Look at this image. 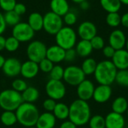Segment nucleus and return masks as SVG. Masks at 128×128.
<instances>
[{
  "mask_svg": "<svg viewBox=\"0 0 128 128\" xmlns=\"http://www.w3.org/2000/svg\"><path fill=\"white\" fill-rule=\"evenodd\" d=\"M69 120L76 126H83L91 118V108L86 101L74 100L69 106Z\"/></svg>",
  "mask_w": 128,
  "mask_h": 128,
  "instance_id": "1",
  "label": "nucleus"
},
{
  "mask_svg": "<svg viewBox=\"0 0 128 128\" xmlns=\"http://www.w3.org/2000/svg\"><path fill=\"white\" fill-rule=\"evenodd\" d=\"M17 122L26 127H34L40 115L38 108L33 103H22L15 111Z\"/></svg>",
  "mask_w": 128,
  "mask_h": 128,
  "instance_id": "2",
  "label": "nucleus"
},
{
  "mask_svg": "<svg viewBox=\"0 0 128 128\" xmlns=\"http://www.w3.org/2000/svg\"><path fill=\"white\" fill-rule=\"evenodd\" d=\"M118 69L110 60H102L98 63L94 73V78L99 84L111 85L116 80Z\"/></svg>",
  "mask_w": 128,
  "mask_h": 128,
  "instance_id": "3",
  "label": "nucleus"
},
{
  "mask_svg": "<svg viewBox=\"0 0 128 128\" xmlns=\"http://www.w3.org/2000/svg\"><path fill=\"white\" fill-rule=\"evenodd\" d=\"M22 103L21 94L13 89H7L0 93V107L4 111H16Z\"/></svg>",
  "mask_w": 128,
  "mask_h": 128,
  "instance_id": "4",
  "label": "nucleus"
},
{
  "mask_svg": "<svg viewBox=\"0 0 128 128\" xmlns=\"http://www.w3.org/2000/svg\"><path fill=\"white\" fill-rule=\"evenodd\" d=\"M76 33L73 28L63 26L56 35V45L65 51L71 49L76 43Z\"/></svg>",
  "mask_w": 128,
  "mask_h": 128,
  "instance_id": "5",
  "label": "nucleus"
},
{
  "mask_svg": "<svg viewBox=\"0 0 128 128\" xmlns=\"http://www.w3.org/2000/svg\"><path fill=\"white\" fill-rule=\"evenodd\" d=\"M47 48L44 43L40 41H33L29 43L26 49V54L28 60L39 63L46 58Z\"/></svg>",
  "mask_w": 128,
  "mask_h": 128,
  "instance_id": "6",
  "label": "nucleus"
},
{
  "mask_svg": "<svg viewBox=\"0 0 128 128\" xmlns=\"http://www.w3.org/2000/svg\"><path fill=\"white\" fill-rule=\"evenodd\" d=\"M63 27V19L62 17L49 11L44 15L43 29L50 35H56V33Z\"/></svg>",
  "mask_w": 128,
  "mask_h": 128,
  "instance_id": "7",
  "label": "nucleus"
},
{
  "mask_svg": "<svg viewBox=\"0 0 128 128\" xmlns=\"http://www.w3.org/2000/svg\"><path fill=\"white\" fill-rule=\"evenodd\" d=\"M64 81L70 86H78L86 79V75L81 67L77 66H69L64 69Z\"/></svg>",
  "mask_w": 128,
  "mask_h": 128,
  "instance_id": "8",
  "label": "nucleus"
},
{
  "mask_svg": "<svg viewBox=\"0 0 128 128\" xmlns=\"http://www.w3.org/2000/svg\"><path fill=\"white\" fill-rule=\"evenodd\" d=\"M34 31L26 22H20L12 29V36L20 42H26L33 38Z\"/></svg>",
  "mask_w": 128,
  "mask_h": 128,
  "instance_id": "9",
  "label": "nucleus"
},
{
  "mask_svg": "<svg viewBox=\"0 0 128 128\" xmlns=\"http://www.w3.org/2000/svg\"><path fill=\"white\" fill-rule=\"evenodd\" d=\"M45 91L48 97L54 100H62L66 94V88L62 81L50 79L46 84Z\"/></svg>",
  "mask_w": 128,
  "mask_h": 128,
  "instance_id": "10",
  "label": "nucleus"
},
{
  "mask_svg": "<svg viewBox=\"0 0 128 128\" xmlns=\"http://www.w3.org/2000/svg\"><path fill=\"white\" fill-rule=\"evenodd\" d=\"M94 85L92 81L88 79H85L77 86V96L80 100L88 101L93 97L94 91Z\"/></svg>",
  "mask_w": 128,
  "mask_h": 128,
  "instance_id": "11",
  "label": "nucleus"
},
{
  "mask_svg": "<svg viewBox=\"0 0 128 128\" xmlns=\"http://www.w3.org/2000/svg\"><path fill=\"white\" fill-rule=\"evenodd\" d=\"M21 66L22 64L19 60L14 57H10L5 60L2 69L5 75L8 77H15L20 74Z\"/></svg>",
  "mask_w": 128,
  "mask_h": 128,
  "instance_id": "12",
  "label": "nucleus"
},
{
  "mask_svg": "<svg viewBox=\"0 0 128 128\" xmlns=\"http://www.w3.org/2000/svg\"><path fill=\"white\" fill-rule=\"evenodd\" d=\"M77 32L81 39L90 41L97 35V27L91 21H84L80 24Z\"/></svg>",
  "mask_w": 128,
  "mask_h": 128,
  "instance_id": "13",
  "label": "nucleus"
},
{
  "mask_svg": "<svg viewBox=\"0 0 128 128\" xmlns=\"http://www.w3.org/2000/svg\"><path fill=\"white\" fill-rule=\"evenodd\" d=\"M127 38L125 34L121 29L113 30L109 37V43L111 47H112L116 51L124 49L126 45Z\"/></svg>",
  "mask_w": 128,
  "mask_h": 128,
  "instance_id": "14",
  "label": "nucleus"
},
{
  "mask_svg": "<svg viewBox=\"0 0 128 128\" xmlns=\"http://www.w3.org/2000/svg\"><path fill=\"white\" fill-rule=\"evenodd\" d=\"M112 94V90L110 85L99 84L95 88L92 98L98 103H104L110 99Z\"/></svg>",
  "mask_w": 128,
  "mask_h": 128,
  "instance_id": "15",
  "label": "nucleus"
},
{
  "mask_svg": "<svg viewBox=\"0 0 128 128\" xmlns=\"http://www.w3.org/2000/svg\"><path fill=\"white\" fill-rule=\"evenodd\" d=\"M112 62L118 70L128 69V51L126 49L116 51Z\"/></svg>",
  "mask_w": 128,
  "mask_h": 128,
  "instance_id": "16",
  "label": "nucleus"
},
{
  "mask_svg": "<svg viewBox=\"0 0 128 128\" xmlns=\"http://www.w3.org/2000/svg\"><path fill=\"white\" fill-rule=\"evenodd\" d=\"M106 128H124L125 126V119L123 115L110 112L105 118Z\"/></svg>",
  "mask_w": 128,
  "mask_h": 128,
  "instance_id": "17",
  "label": "nucleus"
},
{
  "mask_svg": "<svg viewBox=\"0 0 128 128\" xmlns=\"http://www.w3.org/2000/svg\"><path fill=\"white\" fill-rule=\"evenodd\" d=\"M65 50L58 45H52L47 48L46 57L50 60L52 63H58L64 60Z\"/></svg>",
  "mask_w": 128,
  "mask_h": 128,
  "instance_id": "18",
  "label": "nucleus"
},
{
  "mask_svg": "<svg viewBox=\"0 0 128 128\" xmlns=\"http://www.w3.org/2000/svg\"><path fill=\"white\" fill-rule=\"evenodd\" d=\"M38 63L31 60H27L22 64L20 74L25 78H32L38 75Z\"/></svg>",
  "mask_w": 128,
  "mask_h": 128,
  "instance_id": "19",
  "label": "nucleus"
},
{
  "mask_svg": "<svg viewBox=\"0 0 128 128\" xmlns=\"http://www.w3.org/2000/svg\"><path fill=\"white\" fill-rule=\"evenodd\" d=\"M56 118L51 112H44L39 115L35 127L37 128H54Z\"/></svg>",
  "mask_w": 128,
  "mask_h": 128,
  "instance_id": "20",
  "label": "nucleus"
},
{
  "mask_svg": "<svg viewBox=\"0 0 128 128\" xmlns=\"http://www.w3.org/2000/svg\"><path fill=\"white\" fill-rule=\"evenodd\" d=\"M50 6L51 11L60 17L64 16L70 9L67 0H51Z\"/></svg>",
  "mask_w": 128,
  "mask_h": 128,
  "instance_id": "21",
  "label": "nucleus"
},
{
  "mask_svg": "<svg viewBox=\"0 0 128 128\" xmlns=\"http://www.w3.org/2000/svg\"><path fill=\"white\" fill-rule=\"evenodd\" d=\"M27 23L34 32H38L43 29L44 16L38 12H32L28 16Z\"/></svg>",
  "mask_w": 128,
  "mask_h": 128,
  "instance_id": "22",
  "label": "nucleus"
},
{
  "mask_svg": "<svg viewBox=\"0 0 128 128\" xmlns=\"http://www.w3.org/2000/svg\"><path fill=\"white\" fill-rule=\"evenodd\" d=\"M75 50H76L77 55H79L80 57H87L92 54L93 48H92L90 41L81 39L76 44Z\"/></svg>",
  "mask_w": 128,
  "mask_h": 128,
  "instance_id": "23",
  "label": "nucleus"
},
{
  "mask_svg": "<svg viewBox=\"0 0 128 128\" xmlns=\"http://www.w3.org/2000/svg\"><path fill=\"white\" fill-rule=\"evenodd\" d=\"M112 112L123 115L124 112H127L128 109V102L126 98L123 97H118L114 100L112 103Z\"/></svg>",
  "mask_w": 128,
  "mask_h": 128,
  "instance_id": "24",
  "label": "nucleus"
},
{
  "mask_svg": "<svg viewBox=\"0 0 128 128\" xmlns=\"http://www.w3.org/2000/svg\"><path fill=\"white\" fill-rule=\"evenodd\" d=\"M21 95L24 103H32L38 99L39 91L34 87H28L22 93H21Z\"/></svg>",
  "mask_w": 128,
  "mask_h": 128,
  "instance_id": "25",
  "label": "nucleus"
},
{
  "mask_svg": "<svg viewBox=\"0 0 128 128\" xmlns=\"http://www.w3.org/2000/svg\"><path fill=\"white\" fill-rule=\"evenodd\" d=\"M52 114L57 119L65 120L69 117V107L63 103H56Z\"/></svg>",
  "mask_w": 128,
  "mask_h": 128,
  "instance_id": "26",
  "label": "nucleus"
},
{
  "mask_svg": "<svg viewBox=\"0 0 128 128\" xmlns=\"http://www.w3.org/2000/svg\"><path fill=\"white\" fill-rule=\"evenodd\" d=\"M102 8L108 13L118 12L122 6L120 0H100Z\"/></svg>",
  "mask_w": 128,
  "mask_h": 128,
  "instance_id": "27",
  "label": "nucleus"
},
{
  "mask_svg": "<svg viewBox=\"0 0 128 128\" xmlns=\"http://www.w3.org/2000/svg\"><path fill=\"white\" fill-rule=\"evenodd\" d=\"M97 65H98V63L94 59L86 58L83 61L81 69L86 75H91L94 73Z\"/></svg>",
  "mask_w": 128,
  "mask_h": 128,
  "instance_id": "28",
  "label": "nucleus"
},
{
  "mask_svg": "<svg viewBox=\"0 0 128 128\" xmlns=\"http://www.w3.org/2000/svg\"><path fill=\"white\" fill-rule=\"evenodd\" d=\"M0 119L2 123L8 127L13 126L17 122V118L15 112L11 111H4V112L1 115Z\"/></svg>",
  "mask_w": 128,
  "mask_h": 128,
  "instance_id": "29",
  "label": "nucleus"
},
{
  "mask_svg": "<svg viewBox=\"0 0 128 128\" xmlns=\"http://www.w3.org/2000/svg\"><path fill=\"white\" fill-rule=\"evenodd\" d=\"M4 19L6 25L14 26L20 22V16L18 15L14 10L7 11L4 14Z\"/></svg>",
  "mask_w": 128,
  "mask_h": 128,
  "instance_id": "30",
  "label": "nucleus"
},
{
  "mask_svg": "<svg viewBox=\"0 0 128 128\" xmlns=\"http://www.w3.org/2000/svg\"><path fill=\"white\" fill-rule=\"evenodd\" d=\"M88 124L90 128H106L105 118L100 115H95L91 117Z\"/></svg>",
  "mask_w": 128,
  "mask_h": 128,
  "instance_id": "31",
  "label": "nucleus"
},
{
  "mask_svg": "<svg viewBox=\"0 0 128 128\" xmlns=\"http://www.w3.org/2000/svg\"><path fill=\"white\" fill-rule=\"evenodd\" d=\"M115 81L120 86L128 87V69L118 70Z\"/></svg>",
  "mask_w": 128,
  "mask_h": 128,
  "instance_id": "32",
  "label": "nucleus"
},
{
  "mask_svg": "<svg viewBox=\"0 0 128 128\" xmlns=\"http://www.w3.org/2000/svg\"><path fill=\"white\" fill-rule=\"evenodd\" d=\"M106 23L112 27H117L121 24V15L118 12L108 13L106 17Z\"/></svg>",
  "mask_w": 128,
  "mask_h": 128,
  "instance_id": "33",
  "label": "nucleus"
},
{
  "mask_svg": "<svg viewBox=\"0 0 128 128\" xmlns=\"http://www.w3.org/2000/svg\"><path fill=\"white\" fill-rule=\"evenodd\" d=\"M64 69L62 66L56 65L54 66L52 70L50 72V77L52 80H56V81H62L64 77Z\"/></svg>",
  "mask_w": 128,
  "mask_h": 128,
  "instance_id": "34",
  "label": "nucleus"
},
{
  "mask_svg": "<svg viewBox=\"0 0 128 128\" xmlns=\"http://www.w3.org/2000/svg\"><path fill=\"white\" fill-rule=\"evenodd\" d=\"M20 46V41L16 39L14 36H10L6 38L5 40V47L6 49L9 52H14L16 51Z\"/></svg>",
  "mask_w": 128,
  "mask_h": 128,
  "instance_id": "35",
  "label": "nucleus"
},
{
  "mask_svg": "<svg viewBox=\"0 0 128 128\" xmlns=\"http://www.w3.org/2000/svg\"><path fill=\"white\" fill-rule=\"evenodd\" d=\"M38 66H39V70H41L45 73H50L54 66V63H52L50 60H48L46 57L38 63Z\"/></svg>",
  "mask_w": 128,
  "mask_h": 128,
  "instance_id": "36",
  "label": "nucleus"
},
{
  "mask_svg": "<svg viewBox=\"0 0 128 128\" xmlns=\"http://www.w3.org/2000/svg\"><path fill=\"white\" fill-rule=\"evenodd\" d=\"M92 48L94 50H102L105 47L104 38L100 35H95L92 39L90 40Z\"/></svg>",
  "mask_w": 128,
  "mask_h": 128,
  "instance_id": "37",
  "label": "nucleus"
},
{
  "mask_svg": "<svg viewBox=\"0 0 128 128\" xmlns=\"http://www.w3.org/2000/svg\"><path fill=\"white\" fill-rule=\"evenodd\" d=\"M12 88L13 90L19 92V93H22L27 88V84L26 82L22 80V79H15L12 82Z\"/></svg>",
  "mask_w": 128,
  "mask_h": 128,
  "instance_id": "38",
  "label": "nucleus"
},
{
  "mask_svg": "<svg viewBox=\"0 0 128 128\" xmlns=\"http://www.w3.org/2000/svg\"><path fill=\"white\" fill-rule=\"evenodd\" d=\"M77 16L75 13L72 11H68L64 16H63V21L68 25V26H73L76 23Z\"/></svg>",
  "mask_w": 128,
  "mask_h": 128,
  "instance_id": "39",
  "label": "nucleus"
},
{
  "mask_svg": "<svg viewBox=\"0 0 128 128\" xmlns=\"http://www.w3.org/2000/svg\"><path fill=\"white\" fill-rule=\"evenodd\" d=\"M16 4V0H0V8L5 12L13 11Z\"/></svg>",
  "mask_w": 128,
  "mask_h": 128,
  "instance_id": "40",
  "label": "nucleus"
},
{
  "mask_svg": "<svg viewBox=\"0 0 128 128\" xmlns=\"http://www.w3.org/2000/svg\"><path fill=\"white\" fill-rule=\"evenodd\" d=\"M56 106V100H54L51 98H48V99L45 100L44 102L43 103V107L47 112H53Z\"/></svg>",
  "mask_w": 128,
  "mask_h": 128,
  "instance_id": "41",
  "label": "nucleus"
},
{
  "mask_svg": "<svg viewBox=\"0 0 128 128\" xmlns=\"http://www.w3.org/2000/svg\"><path fill=\"white\" fill-rule=\"evenodd\" d=\"M77 54L76 52V50L74 48L68 49L65 51V56H64V60L68 62H72L76 59Z\"/></svg>",
  "mask_w": 128,
  "mask_h": 128,
  "instance_id": "42",
  "label": "nucleus"
},
{
  "mask_svg": "<svg viewBox=\"0 0 128 128\" xmlns=\"http://www.w3.org/2000/svg\"><path fill=\"white\" fill-rule=\"evenodd\" d=\"M102 50H103V54L104 55V57H106V58H109V59L110 58L112 59L116 53V50L110 45L105 46Z\"/></svg>",
  "mask_w": 128,
  "mask_h": 128,
  "instance_id": "43",
  "label": "nucleus"
},
{
  "mask_svg": "<svg viewBox=\"0 0 128 128\" xmlns=\"http://www.w3.org/2000/svg\"><path fill=\"white\" fill-rule=\"evenodd\" d=\"M14 11L18 14V15H22V14H24L26 12V7L24 4L22 3H17L16 4L14 8Z\"/></svg>",
  "mask_w": 128,
  "mask_h": 128,
  "instance_id": "44",
  "label": "nucleus"
},
{
  "mask_svg": "<svg viewBox=\"0 0 128 128\" xmlns=\"http://www.w3.org/2000/svg\"><path fill=\"white\" fill-rule=\"evenodd\" d=\"M6 26L7 25L4 19V14L0 12V35H2V34L4 32Z\"/></svg>",
  "mask_w": 128,
  "mask_h": 128,
  "instance_id": "45",
  "label": "nucleus"
},
{
  "mask_svg": "<svg viewBox=\"0 0 128 128\" xmlns=\"http://www.w3.org/2000/svg\"><path fill=\"white\" fill-rule=\"evenodd\" d=\"M76 125H75L72 121H64L63 123H62L60 128H76Z\"/></svg>",
  "mask_w": 128,
  "mask_h": 128,
  "instance_id": "46",
  "label": "nucleus"
},
{
  "mask_svg": "<svg viewBox=\"0 0 128 128\" xmlns=\"http://www.w3.org/2000/svg\"><path fill=\"white\" fill-rule=\"evenodd\" d=\"M121 23L123 25V26L128 28V12L121 16Z\"/></svg>",
  "mask_w": 128,
  "mask_h": 128,
  "instance_id": "47",
  "label": "nucleus"
},
{
  "mask_svg": "<svg viewBox=\"0 0 128 128\" xmlns=\"http://www.w3.org/2000/svg\"><path fill=\"white\" fill-rule=\"evenodd\" d=\"M5 40L6 38L2 35H0V51L4 49L5 47Z\"/></svg>",
  "mask_w": 128,
  "mask_h": 128,
  "instance_id": "48",
  "label": "nucleus"
},
{
  "mask_svg": "<svg viewBox=\"0 0 128 128\" xmlns=\"http://www.w3.org/2000/svg\"><path fill=\"white\" fill-rule=\"evenodd\" d=\"M80 8L82 9V10H87L88 8H89V3L87 2V1H84L82 2H81L80 4Z\"/></svg>",
  "mask_w": 128,
  "mask_h": 128,
  "instance_id": "49",
  "label": "nucleus"
},
{
  "mask_svg": "<svg viewBox=\"0 0 128 128\" xmlns=\"http://www.w3.org/2000/svg\"><path fill=\"white\" fill-rule=\"evenodd\" d=\"M4 61H5V59L4 57L0 54V69H2V66L4 63Z\"/></svg>",
  "mask_w": 128,
  "mask_h": 128,
  "instance_id": "50",
  "label": "nucleus"
},
{
  "mask_svg": "<svg viewBox=\"0 0 128 128\" xmlns=\"http://www.w3.org/2000/svg\"><path fill=\"white\" fill-rule=\"evenodd\" d=\"M120 2H122V4L128 5V0H120Z\"/></svg>",
  "mask_w": 128,
  "mask_h": 128,
  "instance_id": "51",
  "label": "nucleus"
},
{
  "mask_svg": "<svg viewBox=\"0 0 128 128\" xmlns=\"http://www.w3.org/2000/svg\"><path fill=\"white\" fill-rule=\"evenodd\" d=\"M71 1H73L74 2H76V3H79V4H80L81 2H84V1H86V0H71Z\"/></svg>",
  "mask_w": 128,
  "mask_h": 128,
  "instance_id": "52",
  "label": "nucleus"
},
{
  "mask_svg": "<svg viewBox=\"0 0 128 128\" xmlns=\"http://www.w3.org/2000/svg\"><path fill=\"white\" fill-rule=\"evenodd\" d=\"M125 47H126V50L128 51V39H127V41H126V45H125Z\"/></svg>",
  "mask_w": 128,
  "mask_h": 128,
  "instance_id": "53",
  "label": "nucleus"
},
{
  "mask_svg": "<svg viewBox=\"0 0 128 128\" xmlns=\"http://www.w3.org/2000/svg\"><path fill=\"white\" fill-rule=\"evenodd\" d=\"M28 128H37V127H36L34 126V127H28Z\"/></svg>",
  "mask_w": 128,
  "mask_h": 128,
  "instance_id": "54",
  "label": "nucleus"
},
{
  "mask_svg": "<svg viewBox=\"0 0 128 128\" xmlns=\"http://www.w3.org/2000/svg\"><path fill=\"white\" fill-rule=\"evenodd\" d=\"M127 115H128V111H127Z\"/></svg>",
  "mask_w": 128,
  "mask_h": 128,
  "instance_id": "55",
  "label": "nucleus"
}]
</instances>
